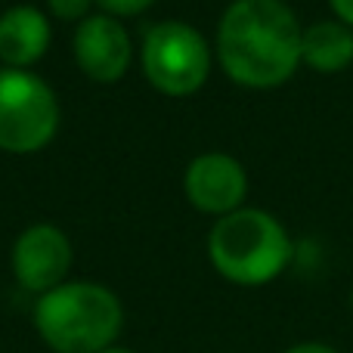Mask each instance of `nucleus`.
Here are the masks:
<instances>
[{"label": "nucleus", "instance_id": "6", "mask_svg": "<svg viewBox=\"0 0 353 353\" xmlns=\"http://www.w3.org/2000/svg\"><path fill=\"white\" fill-rule=\"evenodd\" d=\"M72 261L74 251L68 236L50 223L28 226L12 245V276L22 288L37 294H47L62 285Z\"/></svg>", "mask_w": 353, "mask_h": 353}, {"label": "nucleus", "instance_id": "10", "mask_svg": "<svg viewBox=\"0 0 353 353\" xmlns=\"http://www.w3.org/2000/svg\"><path fill=\"white\" fill-rule=\"evenodd\" d=\"M301 62L313 72H344L353 62V31L344 22H316L304 31L301 41Z\"/></svg>", "mask_w": 353, "mask_h": 353}, {"label": "nucleus", "instance_id": "11", "mask_svg": "<svg viewBox=\"0 0 353 353\" xmlns=\"http://www.w3.org/2000/svg\"><path fill=\"white\" fill-rule=\"evenodd\" d=\"M47 6L56 19H62V22H78L81 25L87 16H90L93 0H47Z\"/></svg>", "mask_w": 353, "mask_h": 353}, {"label": "nucleus", "instance_id": "7", "mask_svg": "<svg viewBox=\"0 0 353 353\" xmlns=\"http://www.w3.org/2000/svg\"><path fill=\"white\" fill-rule=\"evenodd\" d=\"M130 34L115 16H87L74 31V62L97 84H115L130 68Z\"/></svg>", "mask_w": 353, "mask_h": 353}, {"label": "nucleus", "instance_id": "14", "mask_svg": "<svg viewBox=\"0 0 353 353\" xmlns=\"http://www.w3.org/2000/svg\"><path fill=\"white\" fill-rule=\"evenodd\" d=\"M285 353H338V350L325 347V344H298V347H292V350H285Z\"/></svg>", "mask_w": 353, "mask_h": 353}, {"label": "nucleus", "instance_id": "12", "mask_svg": "<svg viewBox=\"0 0 353 353\" xmlns=\"http://www.w3.org/2000/svg\"><path fill=\"white\" fill-rule=\"evenodd\" d=\"M93 3H99L105 10V16H140L143 10H149V6L155 3V0H93Z\"/></svg>", "mask_w": 353, "mask_h": 353}, {"label": "nucleus", "instance_id": "1", "mask_svg": "<svg viewBox=\"0 0 353 353\" xmlns=\"http://www.w3.org/2000/svg\"><path fill=\"white\" fill-rule=\"evenodd\" d=\"M304 31L282 0H236L217 28L220 65L242 87H279L301 65Z\"/></svg>", "mask_w": 353, "mask_h": 353}, {"label": "nucleus", "instance_id": "5", "mask_svg": "<svg viewBox=\"0 0 353 353\" xmlns=\"http://www.w3.org/2000/svg\"><path fill=\"white\" fill-rule=\"evenodd\" d=\"M211 72L205 37L186 22H159L143 41V74L159 93L192 97Z\"/></svg>", "mask_w": 353, "mask_h": 353}, {"label": "nucleus", "instance_id": "9", "mask_svg": "<svg viewBox=\"0 0 353 353\" xmlns=\"http://www.w3.org/2000/svg\"><path fill=\"white\" fill-rule=\"evenodd\" d=\"M50 22L37 6H12L0 16V59L10 68H28L47 53Z\"/></svg>", "mask_w": 353, "mask_h": 353}, {"label": "nucleus", "instance_id": "4", "mask_svg": "<svg viewBox=\"0 0 353 353\" xmlns=\"http://www.w3.org/2000/svg\"><path fill=\"white\" fill-rule=\"evenodd\" d=\"M59 130V103L47 81L28 68L0 72V149L12 155L41 152Z\"/></svg>", "mask_w": 353, "mask_h": 353}, {"label": "nucleus", "instance_id": "3", "mask_svg": "<svg viewBox=\"0 0 353 353\" xmlns=\"http://www.w3.org/2000/svg\"><path fill=\"white\" fill-rule=\"evenodd\" d=\"M208 254L223 279L236 285H263L292 261V239L267 211L239 208L214 223Z\"/></svg>", "mask_w": 353, "mask_h": 353}, {"label": "nucleus", "instance_id": "13", "mask_svg": "<svg viewBox=\"0 0 353 353\" xmlns=\"http://www.w3.org/2000/svg\"><path fill=\"white\" fill-rule=\"evenodd\" d=\"M329 3H332V10L338 12V19L353 28V0H329Z\"/></svg>", "mask_w": 353, "mask_h": 353}, {"label": "nucleus", "instance_id": "8", "mask_svg": "<svg viewBox=\"0 0 353 353\" xmlns=\"http://www.w3.org/2000/svg\"><path fill=\"white\" fill-rule=\"evenodd\" d=\"M183 189H186V199L199 211L226 217V214L239 211V205H242L245 192H248V176H245V168L232 155L208 152L199 155L186 168Z\"/></svg>", "mask_w": 353, "mask_h": 353}, {"label": "nucleus", "instance_id": "2", "mask_svg": "<svg viewBox=\"0 0 353 353\" xmlns=\"http://www.w3.org/2000/svg\"><path fill=\"white\" fill-rule=\"evenodd\" d=\"M121 325V301L97 282H62L34 304V329L56 353H103Z\"/></svg>", "mask_w": 353, "mask_h": 353}, {"label": "nucleus", "instance_id": "15", "mask_svg": "<svg viewBox=\"0 0 353 353\" xmlns=\"http://www.w3.org/2000/svg\"><path fill=\"white\" fill-rule=\"evenodd\" d=\"M103 353H134V350H124V347H109V350H103Z\"/></svg>", "mask_w": 353, "mask_h": 353}]
</instances>
